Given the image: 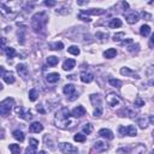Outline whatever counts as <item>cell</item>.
<instances>
[{"mask_svg":"<svg viewBox=\"0 0 154 154\" xmlns=\"http://www.w3.org/2000/svg\"><path fill=\"white\" fill-rule=\"evenodd\" d=\"M47 21H48L47 13L39 12V13H35V15L31 17L30 25L35 33H43L45 28H46V24H47Z\"/></svg>","mask_w":154,"mask_h":154,"instance_id":"obj_1","label":"cell"},{"mask_svg":"<svg viewBox=\"0 0 154 154\" xmlns=\"http://www.w3.org/2000/svg\"><path fill=\"white\" fill-rule=\"evenodd\" d=\"M54 123L60 129H68L69 128V125L71 124V122H70V111L66 109V107H63V109H60L57 112L56 118H54Z\"/></svg>","mask_w":154,"mask_h":154,"instance_id":"obj_2","label":"cell"},{"mask_svg":"<svg viewBox=\"0 0 154 154\" xmlns=\"http://www.w3.org/2000/svg\"><path fill=\"white\" fill-rule=\"evenodd\" d=\"M15 105V100L12 98H7L5 99L4 101L0 102V115L3 117H7L10 116L11 110H12V106Z\"/></svg>","mask_w":154,"mask_h":154,"instance_id":"obj_3","label":"cell"},{"mask_svg":"<svg viewBox=\"0 0 154 154\" xmlns=\"http://www.w3.org/2000/svg\"><path fill=\"white\" fill-rule=\"evenodd\" d=\"M59 149L63 154H75L78 152V148L69 142H62L59 143Z\"/></svg>","mask_w":154,"mask_h":154,"instance_id":"obj_4","label":"cell"},{"mask_svg":"<svg viewBox=\"0 0 154 154\" xmlns=\"http://www.w3.org/2000/svg\"><path fill=\"white\" fill-rule=\"evenodd\" d=\"M63 92H64L65 95L69 96V100H70V101H73L75 99L78 98V94L76 93V87L73 85V84H66V85H64Z\"/></svg>","mask_w":154,"mask_h":154,"instance_id":"obj_5","label":"cell"},{"mask_svg":"<svg viewBox=\"0 0 154 154\" xmlns=\"http://www.w3.org/2000/svg\"><path fill=\"white\" fill-rule=\"evenodd\" d=\"M1 77L4 79V82H6V83H9V84L15 83V76H13V73L11 71H5L4 68H1Z\"/></svg>","mask_w":154,"mask_h":154,"instance_id":"obj_6","label":"cell"},{"mask_svg":"<svg viewBox=\"0 0 154 154\" xmlns=\"http://www.w3.org/2000/svg\"><path fill=\"white\" fill-rule=\"evenodd\" d=\"M16 69H17V72L19 73V76H21L23 79H28V77H29V70H28V68H26L25 64H18Z\"/></svg>","mask_w":154,"mask_h":154,"instance_id":"obj_7","label":"cell"},{"mask_svg":"<svg viewBox=\"0 0 154 154\" xmlns=\"http://www.w3.org/2000/svg\"><path fill=\"white\" fill-rule=\"evenodd\" d=\"M106 102L109 104L111 107H115V106H117L120 102V100H119L118 95L113 94V93H110V94L106 96Z\"/></svg>","mask_w":154,"mask_h":154,"instance_id":"obj_8","label":"cell"},{"mask_svg":"<svg viewBox=\"0 0 154 154\" xmlns=\"http://www.w3.org/2000/svg\"><path fill=\"white\" fill-rule=\"evenodd\" d=\"M16 113H17V115H18L19 117H21V118H23V119H25V120H29V119L33 118L31 112H30V111L24 112V110H23V107H22V106L16 107Z\"/></svg>","mask_w":154,"mask_h":154,"instance_id":"obj_9","label":"cell"},{"mask_svg":"<svg viewBox=\"0 0 154 154\" xmlns=\"http://www.w3.org/2000/svg\"><path fill=\"white\" fill-rule=\"evenodd\" d=\"M125 19H126V22H128L129 24H135V23L138 22L140 16H138L137 12L131 11L130 13H126V15H125Z\"/></svg>","mask_w":154,"mask_h":154,"instance_id":"obj_10","label":"cell"},{"mask_svg":"<svg viewBox=\"0 0 154 154\" xmlns=\"http://www.w3.org/2000/svg\"><path fill=\"white\" fill-rule=\"evenodd\" d=\"M85 113H87V111H85V109L83 106H77V107H75V109L72 110L71 116H73L75 118H81V117L85 116Z\"/></svg>","mask_w":154,"mask_h":154,"instance_id":"obj_11","label":"cell"},{"mask_svg":"<svg viewBox=\"0 0 154 154\" xmlns=\"http://www.w3.org/2000/svg\"><path fill=\"white\" fill-rule=\"evenodd\" d=\"M106 11L104 9H89V10H81V13L83 15H95V16H100L104 15Z\"/></svg>","mask_w":154,"mask_h":154,"instance_id":"obj_12","label":"cell"},{"mask_svg":"<svg viewBox=\"0 0 154 154\" xmlns=\"http://www.w3.org/2000/svg\"><path fill=\"white\" fill-rule=\"evenodd\" d=\"M81 81H82L83 83H90V82L94 81V75H93V73H90V72L83 71V72L81 73Z\"/></svg>","mask_w":154,"mask_h":154,"instance_id":"obj_13","label":"cell"},{"mask_svg":"<svg viewBox=\"0 0 154 154\" xmlns=\"http://www.w3.org/2000/svg\"><path fill=\"white\" fill-rule=\"evenodd\" d=\"M75 65H76V62L73 59H66L63 63V69L65 71H70V70H72L73 68H75Z\"/></svg>","mask_w":154,"mask_h":154,"instance_id":"obj_14","label":"cell"},{"mask_svg":"<svg viewBox=\"0 0 154 154\" xmlns=\"http://www.w3.org/2000/svg\"><path fill=\"white\" fill-rule=\"evenodd\" d=\"M94 149L96 152H105V151L109 149V145L102 142V141H96L94 145Z\"/></svg>","mask_w":154,"mask_h":154,"instance_id":"obj_15","label":"cell"},{"mask_svg":"<svg viewBox=\"0 0 154 154\" xmlns=\"http://www.w3.org/2000/svg\"><path fill=\"white\" fill-rule=\"evenodd\" d=\"M99 136H101L104 138H107V140H113V132L110 130V129H101L99 131Z\"/></svg>","mask_w":154,"mask_h":154,"instance_id":"obj_16","label":"cell"},{"mask_svg":"<svg viewBox=\"0 0 154 154\" xmlns=\"http://www.w3.org/2000/svg\"><path fill=\"white\" fill-rule=\"evenodd\" d=\"M120 73H122V75H124V76H131V77H134V78H140V76L137 75V73H136L135 71L130 70L129 68H122V69H120Z\"/></svg>","mask_w":154,"mask_h":154,"instance_id":"obj_17","label":"cell"},{"mask_svg":"<svg viewBox=\"0 0 154 154\" xmlns=\"http://www.w3.org/2000/svg\"><path fill=\"white\" fill-rule=\"evenodd\" d=\"M29 130L31 132H41L43 130V125L39 122H34L30 126H29Z\"/></svg>","mask_w":154,"mask_h":154,"instance_id":"obj_18","label":"cell"},{"mask_svg":"<svg viewBox=\"0 0 154 154\" xmlns=\"http://www.w3.org/2000/svg\"><path fill=\"white\" fill-rule=\"evenodd\" d=\"M59 78H60V76H59V73H57V72L48 73V75L46 76V79H47L48 83H56V82L59 81Z\"/></svg>","mask_w":154,"mask_h":154,"instance_id":"obj_19","label":"cell"},{"mask_svg":"<svg viewBox=\"0 0 154 154\" xmlns=\"http://www.w3.org/2000/svg\"><path fill=\"white\" fill-rule=\"evenodd\" d=\"M90 101L95 107H101V96H100L99 94L90 95Z\"/></svg>","mask_w":154,"mask_h":154,"instance_id":"obj_20","label":"cell"},{"mask_svg":"<svg viewBox=\"0 0 154 154\" xmlns=\"http://www.w3.org/2000/svg\"><path fill=\"white\" fill-rule=\"evenodd\" d=\"M109 25H110V28H112V29L120 28V26H122V21H120L119 18H112L110 21V23H109Z\"/></svg>","mask_w":154,"mask_h":154,"instance_id":"obj_21","label":"cell"},{"mask_svg":"<svg viewBox=\"0 0 154 154\" xmlns=\"http://www.w3.org/2000/svg\"><path fill=\"white\" fill-rule=\"evenodd\" d=\"M117 56V51L116 48H109L106 52H104V57L106 59H112V58H115Z\"/></svg>","mask_w":154,"mask_h":154,"instance_id":"obj_22","label":"cell"},{"mask_svg":"<svg viewBox=\"0 0 154 154\" xmlns=\"http://www.w3.org/2000/svg\"><path fill=\"white\" fill-rule=\"evenodd\" d=\"M140 34H141L142 36H148L151 34V26L148 24H143L141 28H140Z\"/></svg>","mask_w":154,"mask_h":154,"instance_id":"obj_23","label":"cell"},{"mask_svg":"<svg viewBox=\"0 0 154 154\" xmlns=\"http://www.w3.org/2000/svg\"><path fill=\"white\" fill-rule=\"evenodd\" d=\"M12 135H13V137L17 140V141H19V142H23L24 141V134H23V131L15 130V131L12 132Z\"/></svg>","mask_w":154,"mask_h":154,"instance_id":"obj_24","label":"cell"},{"mask_svg":"<svg viewBox=\"0 0 154 154\" xmlns=\"http://www.w3.org/2000/svg\"><path fill=\"white\" fill-rule=\"evenodd\" d=\"M148 122H149V118L142 117V118H140V119H138L137 124H138V126H140L141 129H146L147 126H148Z\"/></svg>","mask_w":154,"mask_h":154,"instance_id":"obj_25","label":"cell"},{"mask_svg":"<svg viewBox=\"0 0 154 154\" xmlns=\"http://www.w3.org/2000/svg\"><path fill=\"white\" fill-rule=\"evenodd\" d=\"M126 135H129V136H136L137 135V129L135 128V125L126 126Z\"/></svg>","mask_w":154,"mask_h":154,"instance_id":"obj_26","label":"cell"},{"mask_svg":"<svg viewBox=\"0 0 154 154\" xmlns=\"http://www.w3.org/2000/svg\"><path fill=\"white\" fill-rule=\"evenodd\" d=\"M58 62H59V58L56 57V56H51V57L47 58V64L50 66H56L58 64Z\"/></svg>","mask_w":154,"mask_h":154,"instance_id":"obj_27","label":"cell"},{"mask_svg":"<svg viewBox=\"0 0 154 154\" xmlns=\"http://www.w3.org/2000/svg\"><path fill=\"white\" fill-rule=\"evenodd\" d=\"M9 148L11 151L12 154H19L21 153V147H19V145H16V143H12L9 146Z\"/></svg>","mask_w":154,"mask_h":154,"instance_id":"obj_28","label":"cell"},{"mask_svg":"<svg viewBox=\"0 0 154 154\" xmlns=\"http://www.w3.org/2000/svg\"><path fill=\"white\" fill-rule=\"evenodd\" d=\"M50 47L53 51H60V50L64 48V43L63 42H54V43H51Z\"/></svg>","mask_w":154,"mask_h":154,"instance_id":"obj_29","label":"cell"},{"mask_svg":"<svg viewBox=\"0 0 154 154\" xmlns=\"http://www.w3.org/2000/svg\"><path fill=\"white\" fill-rule=\"evenodd\" d=\"M109 83L112 85V87H116V88H120L122 87V81H119V79H116V78H110L109 79Z\"/></svg>","mask_w":154,"mask_h":154,"instance_id":"obj_30","label":"cell"},{"mask_svg":"<svg viewBox=\"0 0 154 154\" xmlns=\"http://www.w3.org/2000/svg\"><path fill=\"white\" fill-rule=\"evenodd\" d=\"M37 96H39V93H37L36 89H31L29 92V100H30V101H36Z\"/></svg>","mask_w":154,"mask_h":154,"instance_id":"obj_31","label":"cell"},{"mask_svg":"<svg viewBox=\"0 0 154 154\" xmlns=\"http://www.w3.org/2000/svg\"><path fill=\"white\" fill-rule=\"evenodd\" d=\"M68 52L70 53V54H73V56H78L79 54V48L77 47V46H70V47L68 48Z\"/></svg>","mask_w":154,"mask_h":154,"instance_id":"obj_32","label":"cell"},{"mask_svg":"<svg viewBox=\"0 0 154 154\" xmlns=\"http://www.w3.org/2000/svg\"><path fill=\"white\" fill-rule=\"evenodd\" d=\"M95 37L99 39L100 41H105V40L109 39V34H107V33H100V31H98L95 34Z\"/></svg>","mask_w":154,"mask_h":154,"instance_id":"obj_33","label":"cell"},{"mask_svg":"<svg viewBox=\"0 0 154 154\" xmlns=\"http://www.w3.org/2000/svg\"><path fill=\"white\" fill-rule=\"evenodd\" d=\"M82 129H83V132H84V134L89 135V134H92V131H93V125H92L90 123H87V124L83 125Z\"/></svg>","mask_w":154,"mask_h":154,"instance_id":"obj_34","label":"cell"},{"mask_svg":"<svg viewBox=\"0 0 154 154\" xmlns=\"http://www.w3.org/2000/svg\"><path fill=\"white\" fill-rule=\"evenodd\" d=\"M5 53H6V56H7L9 58H13L16 56V51H15V48H12V47H6Z\"/></svg>","mask_w":154,"mask_h":154,"instance_id":"obj_35","label":"cell"},{"mask_svg":"<svg viewBox=\"0 0 154 154\" xmlns=\"http://www.w3.org/2000/svg\"><path fill=\"white\" fill-rule=\"evenodd\" d=\"M73 140H75L76 142H84L85 141V135H83V134H79L77 132L75 136H73Z\"/></svg>","mask_w":154,"mask_h":154,"instance_id":"obj_36","label":"cell"},{"mask_svg":"<svg viewBox=\"0 0 154 154\" xmlns=\"http://www.w3.org/2000/svg\"><path fill=\"white\" fill-rule=\"evenodd\" d=\"M126 48H128L129 52H138L140 51V45L138 43H132V45L128 46Z\"/></svg>","mask_w":154,"mask_h":154,"instance_id":"obj_37","label":"cell"},{"mask_svg":"<svg viewBox=\"0 0 154 154\" xmlns=\"http://www.w3.org/2000/svg\"><path fill=\"white\" fill-rule=\"evenodd\" d=\"M124 36H125L124 33H117V34L113 35V41H120Z\"/></svg>","mask_w":154,"mask_h":154,"instance_id":"obj_38","label":"cell"},{"mask_svg":"<svg viewBox=\"0 0 154 154\" xmlns=\"http://www.w3.org/2000/svg\"><path fill=\"white\" fill-rule=\"evenodd\" d=\"M94 117H100V116H102V106L101 107H95V110H94Z\"/></svg>","mask_w":154,"mask_h":154,"instance_id":"obj_39","label":"cell"},{"mask_svg":"<svg viewBox=\"0 0 154 154\" xmlns=\"http://www.w3.org/2000/svg\"><path fill=\"white\" fill-rule=\"evenodd\" d=\"M18 42L21 45L24 43V29H22L21 33H18Z\"/></svg>","mask_w":154,"mask_h":154,"instance_id":"obj_40","label":"cell"},{"mask_svg":"<svg viewBox=\"0 0 154 154\" xmlns=\"http://www.w3.org/2000/svg\"><path fill=\"white\" fill-rule=\"evenodd\" d=\"M25 154H37L36 153V148L35 147H33V146H29L28 148L25 149Z\"/></svg>","mask_w":154,"mask_h":154,"instance_id":"obj_41","label":"cell"},{"mask_svg":"<svg viewBox=\"0 0 154 154\" xmlns=\"http://www.w3.org/2000/svg\"><path fill=\"white\" fill-rule=\"evenodd\" d=\"M135 106L142 107V106H145V101H143L141 98H136V99H135Z\"/></svg>","mask_w":154,"mask_h":154,"instance_id":"obj_42","label":"cell"},{"mask_svg":"<svg viewBox=\"0 0 154 154\" xmlns=\"http://www.w3.org/2000/svg\"><path fill=\"white\" fill-rule=\"evenodd\" d=\"M78 18L79 19H82V21L83 22H90L92 21V19H90V17H88V16H85V15H83V13H79V16H78Z\"/></svg>","mask_w":154,"mask_h":154,"instance_id":"obj_43","label":"cell"},{"mask_svg":"<svg viewBox=\"0 0 154 154\" xmlns=\"http://www.w3.org/2000/svg\"><path fill=\"white\" fill-rule=\"evenodd\" d=\"M130 151H131V148H130V147H128V148H120V149H118L117 153L118 154H126V153H129Z\"/></svg>","mask_w":154,"mask_h":154,"instance_id":"obj_44","label":"cell"},{"mask_svg":"<svg viewBox=\"0 0 154 154\" xmlns=\"http://www.w3.org/2000/svg\"><path fill=\"white\" fill-rule=\"evenodd\" d=\"M118 131H119V135H120V136L126 135V128H125V126H119Z\"/></svg>","mask_w":154,"mask_h":154,"instance_id":"obj_45","label":"cell"},{"mask_svg":"<svg viewBox=\"0 0 154 154\" xmlns=\"http://www.w3.org/2000/svg\"><path fill=\"white\" fill-rule=\"evenodd\" d=\"M122 45L123 46H130V45H132V39H126V40H124V41H122Z\"/></svg>","mask_w":154,"mask_h":154,"instance_id":"obj_46","label":"cell"},{"mask_svg":"<svg viewBox=\"0 0 154 154\" xmlns=\"http://www.w3.org/2000/svg\"><path fill=\"white\" fill-rule=\"evenodd\" d=\"M29 143H30L33 147H35V148L39 146V141H37V140H35V138H30V140H29Z\"/></svg>","mask_w":154,"mask_h":154,"instance_id":"obj_47","label":"cell"},{"mask_svg":"<svg viewBox=\"0 0 154 154\" xmlns=\"http://www.w3.org/2000/svg\"><path fill=\"white\" fill-rule=\"evenodd\" d=\"M45 5L48 6V7H52V6H56L57 3H56V1H50V0H47V1H45Z\"/></svg>","mask_w":154,"mask_h":154,"instance_id":"obj_48","label":"cell"},{"mask_svg":"<svg viewBox=\"0 0 154 154\" xmlns=\"http://www.w3.org/2000/svg\"><path fill=\"white\" fill-rule=\"evenodd\" d=\"M122 5H123V7H124V10L129 7V4H128V3H126V1H123V3H122Z\"/></svg>","mask_w":154,"mask_h":154,"instance_id":"obj_49","label":"cell"},{"mask_svg":"<svg viewBox=\"0 0 154 154\" xmlns=\"http://www.w3.org/2000/svg\"><path fill=\"white\" fill-rule=\"evenodd\" d=\"M78 5H84V4H88V1H77Z\"/></svg>","mask_w":154,"mask_h":154,"instance_id":"obj_50","label":"cell"},{"mask_svg":"<svg viewBox=\"0 0 154 154\" xmlns=\"http://www.w3.org/2000/svg\"><path fill=\"white\" fill-rule=\"evenodd\" d=\"M151 45H154V34H153L152 37H151Z\"/></svg>","mask_w":154,"mask_h":154,"instance_id":"obj_51","label":"cell"},{"mask_svg":"<svg viewBox=\"0 0 154 154\" xmlns=\"http://www.w3.org/2000/svg\"><path fill=\"white\" fill-rule=\"evenodd\" d=\"M149 122H151V123L154 125V117H149Z\"/></svg>","mask_w":154,"mask_h":154,"instance_id":"obj_52","label":"cell"},{"mask_svg":"<svg viewBox=\"0 0 154 154\" xmlns=\"http://www.w3.org/2000/svg\"><path fill=\"white\" fill-rule=\"evenodd\" d=\"M39 154H46V152L45 151H41V152H39Z\"/></svg>","mask_w":154,"mask_h":154,"instance_id":"obj_53","label":"cell"},{"mask_svg":"<svg viewBox=\"0 0 154 154\" xmlns=\"http://www.w3.org/2000/svg\"><path fill=\"white\" fill-rule=\"evenodd\" d=\"M151 154H154V149H153V151H152V152H151Z\"/></svg>","mask_w":154,"mask_h":154,"instance_id":"obj_54","label":"cell"},{"mask_svg":"<svg viewBox=\"0 0 154 154\" xmlns=\"http://www.w3.org/2000/svg\"><path fill=\"white\" fill-rule=\"evenodd\" d=\"M152 135H153V140H154V131H153V134H152Z\"/></svg>","mask_w":154,"mask_h":154,"instance_id":"obj_55","label":"cell"}]
</instances>
